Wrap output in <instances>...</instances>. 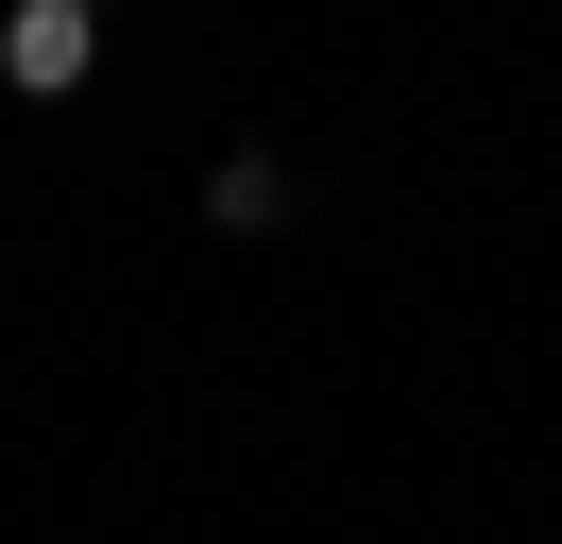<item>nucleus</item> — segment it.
<instances>
[{"mask_svg":"<svg viewBox=\"0 0 562 544\" xmlns=\"http://www.w3.org/2000/svg\"><path fill=\"white\" fill-rule=\"evenodd\" d=\"M0 68H18V86H86V0H18V18H0Z\"/></svg>","mask_w":562,"mask_h":544,"instance_id":"f257e3e1","label":"nucleus"}]
</instances>
